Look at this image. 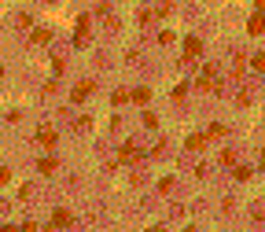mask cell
<instances>
[{
    "instance_id": "6da1fadb",
    "label": "cell",
    "mask_w": 265,
    "mask_h": 232,
    "mask_svg": "<svg viewBox=\"0 0 265 232\" xmlns=\"http://www.w3.org/2000/svg\"><path fill=\"white\" fill-rule=\"evenodd\" d=\"M221 67L217 63H206L203 70H199V78H195V89L199 92H221Z\"/></svg>"
},
{
    "instance_id": "7a4b0ae2",
    "label": "cell",
    "mask_w": 265,
    "mask_h": 232,
    "mask_svg": "<svg viewBox=\"0 0 265 232\" xmlns=\"http://www.w3.org/2000/svg\"><path fill=\"white\" fill-rule=\"evenodd\" d=\"M89 30H92V15H81L78 18V33H74V44H78V48L89 44Z\"/></svg>"
},
{
    "instance_id": "3957f363",
    "label": "cell",
    "mask_w": 265,
    "mask_h": 232,
    "mask_svg": "<svg viewBox=\"0 0 265 232\" xmlns=\"http://www.w3.org/2000/svg\"><path fill=\"white\" fill-rule=\"evenodd\" d=\"M70 225H74V214H70L66 207H55V210H52V225H48V229H70Z\"/></svg>"
},
{
    "instance_id": "277c9868",
    "label": "cell",
    "mask_w": 265,
    "mask_h": 232,
    "mask_svg": "<svg viewBox=\"0 0 265 232\" xmlns=\"http://www.w3.org/2000/svg\"><path fill=\"white\" fill-rule=\"evenodd\" d=\"M92 89H96V81H78V85L70 89V104H81V100L92 96Z\"/></svg>"
},
{
    "instance_id": "5b68a950",
    "label": "cell",
    "mask_w": 265,
    "mask_h": 232,
    "mask_svg": "<svg viewBox=\"0 0 265 232\" xmlns=\"http://www.w3.org/2000/svg\"><path fill=\"white\" fill-rule=\"evenodd\" d=\"M118 159L132 166V162H144V151H140V147H136V144H132V140H129V144H122V151H118Z\"/></svg>"
},
{
    "instance_id": "8992f818",
    "label": "cell",
    "mask_w": 265,
    "mask_h": 232,
    "mask_svg": "<svg viewBox=\"0 0 265 232\" xmlns=\"http://www.w3.org/2000/svg\"><path fill=\"white\" fill-rule=\"evenodd\" d=\"M243 70H247V55L243 52H232V81H243Z\"/></svg>"
},
{
    "instance_id": "52a82bcc",
    "label": "cell",
    "mask_w": 265,
    "mask_h": 232,
    "mask_svg": "<svg viewBox=\"0 0 265 232\" xmlns=\"http://www.w3.org/2000/svg\"><path fill=\"white\" fill-rule=\"evenodd\" d=\"M206 144H210V136H206V133H192V136L184 140V147H188V151H203Z\"/></svg>"
},
{
    "instance_id": "ba28073f",
    "label": "cell",
    "mask_w": 265,
    "mask_h": 232,
    "mask_svg": "<svg viewBox=\"0 0 265 232\" xmlns=\"http://www.w3.org/2000/svg\"><path fill=\"white\" fill-rule=\"evenodd\" d=\"M37 144H41V147H55V129L41 125V129H37Z\"/></svg>"
},
{
    "instance_id": "9c48e42d",
    "label": "cell",
    "mask_w": 265,
    "mask_h": 232,
    "mask_svg": "<svg viewBox=\"0 0 265 232\" xmlns=\"http://www.w3.org/2000/svg\"><path fill=\"white\" fill-rule=\"evenodd\" d=\"M247 30H251V37H265V15H262V11H258V15H251Z\"/></svg>"
},
{
    "instance_id": "30bf717a",
    "label": "cell",
    "mask_w": 265,
    "mask_h": 232,
    "mask_svg": "<svg viewBox=\"0 0 265 232\" xmlns=\"http://www.w3.org/2000/svg\"><path fill=\"white\" fill-rule=\"evenodd\" d=\"M199 52H203V41H199V37H188L184 41V59H199Z\"/></svg>"
},
{
    "instance_id": "8fae6325",
    "label": "cell",
    "mask_w": 265,
    "mask_h": 232,
    "mask_svg": "<svg viewBox=\"0 0 265 232\" xmlns=\"http://www.w3.org/2000/svg\"><path fill=\"white\" fill-rule=\"evenodd\" d=\"M30 41L33 44H52V30H44V26L41 30H30Z\"/></svg>"
},
{
    "instance_id": "7c38bea8",
    "label": "cell",
    "mask_w": 265,
    "mask_h": 232,
    "mask_svg": "<svg viewBox=\"0 0 265 232\" xmlns=\"http://www.w3.org/2000/svg\"><path fill=\"white\" fill-rule=\"evenodd\" d=\"M129 100H132V104H140V107H144L147 100H151V89H144V85H140V89H132V92H129Z\"/></svg>"
},
{
    "instance_id": "4fadbf2b",
    "label": "cell",
    "mask_w": 265,
    "mask_h": 232,
    "mask_svg": "<svg viewBox=\"0 0 265 232\" xmlns=\"http://www.w3.org/2000/svg\"><path fill=\"white\" fill-rule=\"evenodd\" d=\"M37 170H41V173H44V177H48V173H55V170H59V162H55V159H52V155H44V159H41V162H37Z\"/></svg>"
},
{
    "instance_id": "5bb4252c",
    "label": "cell",
    "mask_w": 265,
    "mask_h": 232,
    "mask_svg": "<svg viewBox=\"0 0 265 232\" xmlns=\"http://www.w3.org/2000/svg\"><path fill=\"white\" fill-rule=\"evenodd\" d=\"M225 133H229V129H225L221 122H214L210 129H206V136H210V140H221V136H225Z\"/></svg>"
},
{
    "instance_id": "9a60e30c",
    "label": "cell",
    "mask_w": 265,
    "mask_h": 232,
    "mask_svg": "<svg viewBox=\"0 0 265 232\" xmlns=\"http://www.w3.org/2000/svg\"><path fill=\"white\" fill-rule=\"evenodd\" d=\"M251 173H254L251 166H236V170H232V177H236V181H251Z\"/></svg>"
},
{
    "instance_id": "2e32d148",
    "label": "cell",
    "mask_w": 265,
    "mask_h": 232,
    "mask_svg": "<svg viewBox=\"0 0 265 232\" xmlns=\"http://www.w3.org/2000/svg\"><path fill=\"white\" fill-rule=\"evenodd\" d=\"M126 100H129V89H115V96H111V104H115V107H122Z\"/></svg>"
},
{
    "instance_id": "e0dca14e",
    "label": "cell",
    "mask_w": 265,
    "mask_h": 232,
    "mask_svg": "<svg viewBox=\"0 0 265 232\" xmlns=\"http://www.w3.org/2000/svg\"><path fill=\"white\" fill-rule=\"evenodd\" d=\"M74 129H78V133H89V129H92V118H85V115H81L78 122H74Z\"/></svg>"
},
{
    "instance_id": "ac0fdd59",
    "label": "cell",
    "mask_w": 265,
    "mask_h": 232,
    "mask_svg": "<svg viewBox=\"0 0 265 232\" xmlns=\"http://www.w3.org/2000/svg\"><path fill=\"white\" fill-rule=\"evenodd\" d=\"M221 166H236V151H232V147H225V151H221Z\"/></svg>"
},
{
    "instance_id": "d6986e66",
    "label": "cell",
    "mask_w": 265,
    "mask_h": 232,
    "mask_svg": "<svg viewBox=\"0 0 265 232\" xmlns=\"http://www.w3.org/2000/svg\"><path fill=\"white\" fill-rule=\"evenodd\" d=\"M251 67L258 70V74H265V52H258V55H254V59H251Z\"/></svg>"
},
{
    "instance_id": "ffe728a7",
    "label": "cell",
    "mask_w": 265,
    "mask_h": 232,
    "mask_svg": "<svg viewBox=\"0 0 265 232\" xmlns=\"http://www.w3.org/2000/svg\"><path fill=\"white\" fill-rule=\"evenodd\" d=\"M144 125H147V129H158V118L151 115V111H144Z\"/></svg>"
},
{
    "instance_id": "44dd1931",
    "label": "cell",
    "mask_w": 265,
    "mask_h": 232,
    "mask_svg": "<svg viewBox=\"0 0 265 232\" xmlns=\"http://www.w3.org/2000/svg\"><path fill=\"white\" fill-rule=\"evenodd\" d=\"M30 196H33V184H22V188H18V199H22V203H26V199H30Z\"/></svg>"
},
{
    "instance_id": "7402d4cb",
    "label": "cell",
    "mask_w": 265,
    "mask_h": 232,
    "mask_svg": "<svg viewBox=\"0 0 265 232\" xmlns=\"http://www.w3.org/2000/svg\"><path fill=\"white\" fill-rule=\"evenodd\" d=\"M52 70H55V74H63V70H66V63H63V55H55V59H52Z\"/></svg>"
},
{
    "instance_id": "603a6c76",
    "label": "cell",
    "mask_w": 265,
    "mask_h": 232,
    "mask_svg": "<svg viewBox=\"0 0 265 232\" xmlns=\"http://www.w3.org/2000/svg\"><path fill=\"white\" fill-rule=\"evenodd\" d=\"M11 181V170H7V166H0V184H7Z\"/></svg>"
},
{
    "instance_id": "cb8c5ba5",
    "label": "cell",
    "mask_w": 265,
    "mask_h": 232,
    "mask_svg": "<svg viewBox=\"0 0 265 232\" xmlns=\"http://www.w3.org/2000/svg\"><path fill=\"white\" fill-rule=\"evenodd\" d=\"M262 170H265V151H262Z\"/></svg>"
},
{
    "instance_id": "d4e9b609",
    "label": "cell",
    "mask_w": 265,
    "mask_h": 232,
    "mask_svg": "<svg viewBox=\"0 0 265 232\" xmlns=\"http://www.w3.org/2000/svg\"><path fill=\"white\" fill-rule=\"evenodd\" d=\"M44 4H55V0H44Z\"/></svg>"
}]
</instances>
